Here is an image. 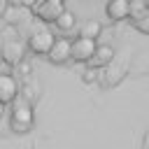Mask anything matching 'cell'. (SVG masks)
Listing matches in <instances>:
<instances>
[{
  "label": "cell",
  "mask_w": 149,
  "mask_h": 149,
  "mask_svg": "<svg viewBox=\"0 0 149 149\" xmlns=\"http://www.w3.org/2000/svg\"><path fill=\"white\" fill-rule=\"evenodd\" d=\"M9 128L14 133H28L33 128V121H35V114H33V105L26 102L21 95H16L12 102H9Z\"/></svg>",
  "instance_id": "obj_1"
},
{
  "label": "cell",
  "mask_w": 149,
  "mask_h": 149,
  "mask_svg": "<svg viewBox=\"0 0 149 149\" xmlns=\"http://www.w3.org/2000/svg\"><path fill=\"white\" fill-rule=\"evenodd\" d=\"M54 40L56 37H54V33L49 28H35L30 33V37H28V49L33 54H37V56H47L51 44H54Z\"/></svg>",
  "instance_id": "obj_2"
},
{
  "label": "cell",
  "mask_w": 149,
  "mask_h": 149,
  "mask_svg": "<svg viewBox=\"0 0 149 149\" xmlns=\"http://www.w3.org/2000/svg\"><path fill=\"white\" fill-rule=\"evenodd\" d=\"M95 40H88V37H77V40H70V61L74 63H88L93 51H95Z\"/></svg>",
  "instance_id": "obj_3"
},
{
  "label": "cell",
  "mask_w": 149,
  "mask_h": 149,
  "mask_svg": "<svg viewBox=\"0 0 149 149\" xmlns=\"http://www.w3.org/2000/svg\"><path fill=\"white\" fill-rule=\"evenodd\" d=\"M26 47H23V42L21 40H16V37H9V40H5L2 42V49H0V58L5 61V63H9V65H16V63H21L26 56Z\"/></svg>",
  "instance_id": "obj_4"
},
{
  "label": "cell",
  "mask_w": 149,
  "mask_h": 149,
  "mask_svg": "<svg viewBox=\"0 0 149 149\" xmlns=\"http://www.w3.org/2000/svg\"><path fill=\"white\" fill-rule=\"evenodd\" d=\"M19 95V81L12 72H0V105H9Z\"/></svg>",
  "instance_id": "obj_5"
},
{
  "label": "cell",
  "mask_w": 149,
  "mask_h": 149,
  "mask_svg": "<svg viewBox=\"0 0 149 149\" xmlns=\"http://www.w3.org/2000/svg\"><path fill=\"white\" fill-rule=\"evenodd\" d=\"M47 58H49L51 63H56V65L68 63V61H70V40H68V37H58V40H54V44H51Z\"/></svg>",
  "instance_id": "obj_6"
},
{
  "label": "cell",
  "mask_w": 149,
  "mask_h": 149,
  "mask_svg": "<svg viewBox=\"0 0 149 149\" xmlns=\"http://www.w3.org/2000/svg\"><path fill=\"white\" fill-rule=\"evenodd\" d=\"M126 72H128V63L112 58V63L107 65V74L102 77V86H114V84H119Z\"/></svg>",
  "instance_id": "obj_7"
},
{
  "label": "cell",
  "mask_w": 149,
  "mask_h": 149,
  "mask_svg": "<svg viewBox=\"0 0 149 149\" xmlns=\"http://www.w3.org/2000/svg\"><path fill=\"white\" fill-rule=\"evenodd\" d=\"M61 12H63L61 5H51V2H44V0H40V2L33 7V14H35L40 21H44V23H54Z\"/></svg>",
  "instance_id": "obj_8"
},
{
  "label": "cell",
  "mask_w": 149,
  "mask_h": 149,
  "mask_svg": "<svg viewBox=\"0 0 149 149\" xmlns=\"http://www.w3.org/2000/svg\"><path fill=\"white\" fill-rule=\"evenodd\" d=\"M112 58H114V49L109 44H98L95 51H93V56H91V61H88V68H93V70L107 68L112 63Z\"/></svg>",
  "instance_id": "obj_9"
},
{
  "label": "cell",
  "mask_w": 149,
  "mask_h": 149,
  "mask_svg": "<svg viewBox=\"0 0 149 149\" xmlns=\"http://www.w3.org/2000/svg\"><path fill=\"white\" fill-rule=\"evenodd\" d=\"M128 2L130 0H109L105 5V14L109 16V21H123V19H128Z\"/></svg>",
  "instance_id": "obj_10"
},
{
  "label": "cell",
  "mask_w": 149,
  "mask_h": 149,
  "mask_svg": "<svg viewBox=\"0 0 149 149\" xmlns=\"http://www.w3.org/2000/svg\"><path fill=\"white\" fill-rule=\"evenodd\" d=\"M56 28L65 35V33H70V30H74L77 28V16H74V12H70V9H63L58 16H56Z\"/></svg>",
  "instance_id": "obj_11"
},
{
  "label": "cell",
  "mask_w": 149,
  "mask_h": 149,
  "mask_svg": "<svg viewBox=\"0 0 149 149\" xmlns=\"http://www.w3.org/2000/svg\"><path fill=\"white\" fill-rule=\"evenodd\" d=\"M100 30H102V26L98 23V21H86L84 26H81V30H79V37H88V40H95L98 35H100Z\"/></svg>",
  "instance_id": "obj_12"
},
{
  "label": "cell",
  "mask_w": 149,
  "mask_h": 149,
  "mask_svg": "<svg viewBox=\"0 0 149 149\" xmlns=\"http://www.w3.org/2000/svg\"><path fill=\"white\" fill-rule=\"evenodd\" d=\"M133 26H135L140 33L149 35V16H147V14H144V16H140V19H135V21H133Z\"/></svg>",
  "instance_id": "obj_13"
},
{
  "label": "cell",
  "mask_w": 149,
  "mask_h": 149,
  "mask_svg": "<svg viewBox=\"0 0 149 149\" xmlns=\"http://www.w3.org/2000/svg\"><path fill=\"white\" fill-rule=\"evenodd\" d=\"M81 79H84V81H95V79H98V70H93V68H86V70L81 72Z\"/></svg>",
  "instance_id": "obj_14"
},
{
  "label": "cell",
  "mask_w": 149,
  "mask_h": 149,
  "mask_svg": "<svg viewBox=\"0 0 149 149\" xmlns=\"http://www.w3.org/2000/svg\"><path fill=\"white\" fill-rule=\"evenodd\" d=\"M16 72H21V74H30V63H26V61L16 63Z\"/></svg>",
  "instance_id": "obj_15"
},
{
  "label": "cell",
  "mask_w": 149,
  "mask_h": 149,
  "mask_svg": "<svg viewBox=\"0 0 149 149\" xmlns=\"http://www.w3.org/2000/svg\"><path fill=\"white\" fill-rule=\"evenodd\" d=\"M16 2H19L21 7H28V9H33V7H35L40 0H16Z\"/></svg>",
  "instance_id": "obj_16"
},
{
  "label": "cell",
  "mask_w": 149,
  "mask_h": 149,
  "mask_svg": "<svg viewBox=\"0 0 149 149\" xmlns=\"http://www.w3.org/2000/svg\"><path fill=\"white\" fill-rule=\"evenodd\" d=\"M44 2H51V5H61V7H63V2H65V0H44Z\"/></svg>",
  "instance_id": "obj_17"
},
{
  "label": "cell",
  "mask_w": 149,
  "mask_h": 149,
  "mask_svg": "<svg viewBox=\"0 0 149 149\" xmlns=\"http://www.w3.org/2000/svg\"><path fill=\"white\" fill-rule=\"evenodd\" d=\"M5 7H7V0H0V14L5 12Z\"/></svg>",
  "instance_id": "obj_18"
},
{
  "label": "cell",
  "mask_w": 149,
  "mask_h": 149,
  "mask_svg": "<svg viewBox=\"0 0 149 149\" xmlns=\"http://www.w3.org/2000/svg\"><path fill=\"white\" fill-rule=\"evenodd\" d=\"M2 114H5V105H0V119H2Z\"/></svg>",
  "instance_id": "obj_19"
},
{
  "label": "cell",
  "mask_w": 149,
  "mask_h": 149,
  "mask_svg": "<svg viewBox=\"0 0 149 149\" xmlns=\"http://www.w3.org/2000/svg\"><path fill=\"white\" fill-rule=\"evenodd\" d=\"M147 16H149V7H147Z\"/></svg>",
  "instance_id": "obj_20"
}]
</instances>
